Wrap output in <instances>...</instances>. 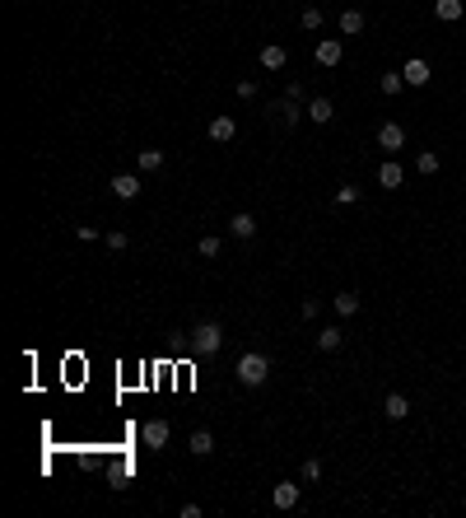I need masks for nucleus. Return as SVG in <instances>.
<instances>
[{
    "mask_svg": "<svg viewBox=\"0 0 466 518\" xmlns=\"http://www.w3.org/2000/svg\"><path fill=\"white\" fill-rule=\"evenodd\" d=\"M233 373H238V383H243V388H261V383L271 378V360L261 355V350H247Z\"/></svg>",
    "mask_w": 466,
    "mask_h": 518,
    "instance_id": "nucleus-1",
    "label": "nucleus"
},
{
    "mask_svg": "<svg viewBox=\"0 0 466 518\" xmlns=\"http://www.w3.org/2000/svg\"><path fill=\"white\" fill-rule=\"evenodd\" d=\"M224 346V327L220 322H196L191 327V355H220Z\"/></svg>",
    "mask_w": 466,
    "mask_h": 518,
    "instance_id": "nucleus-2",
    "label": "nucleus"
},
{
    "mask_svg": "<svg viewBox=\"0 0 466 518\" xmlns=\"http://www.w3.org/2000/svg\"><path fill=\"white\" fill-rule=\"evenodd\" d=\"M401 145H406V126H401V122H382V126H377V150L401 154Z\"/></svg>",
    "mask_w": 466,
    "mask_h": 518,
    "instance_id": "nucleus-3",
    "label": "nucleus"
},
{
    "mask_svg": "<svg viewBox=\"0 0 466 518\" xmlns=\"http://www.w3.org/2000/svg\"><path fill=\"white\" fill-rule=\"evenodd\" d=\"M341 57H345V47H341V38H322V43L312 47V61H317V66H341Z\"/></svg>",
    "mask_w": 466,
    "mask_h": 518,
    "instance_id": "nucleus-4",
    "label": "nucleus"
},
{
    "mask_svg": "<svg viewBox=\"0 0 466 518\" xmlns=\"http://www.w3.org/2000/svg\"><path fill=\"white\" fill-rule=\"evenodd\" d=\"M108 187H112V196H122V201H135V196H140V173H117Z\"/></svg>",
    "mask_w": 466,
    "mask_h": 518,
    "instance_id": "nucleus-5",
    "label": "nucleus"
},
{
    "mask_svg": "<svg viewBox=\"0 0 466 518\" xmlns=\"http://www.w3.org/2000/svg\"><path fill=\"white\" fill-rule=\"evenodd\" d=\"M168 420H144V429H140V439H144V449H164L168 444Z\"/></svg>",
    "mask_w": 466,
    "mask_h": 518,
    "instance_id": "nucleus-6",
    "label": "nucleus"
},
{
    "mask_svg": "<svg viewBox=\"0 0 466 518\" xmlns=\"http://www.w3.org/2000/svg\"><path fill=\"white\" fill-rule=\"evenodd\" d=\"M233 135H238V122H233V117H210V140H215V145H229V140H233Z\"/></svg>",
    "mask_w": 466,
    "mask_h": 518,
    "instance_id": "nucleus-7",
    "label": "nucleus"
},
{
    "mask_svg": "<svg viewBox=\"0 0 466 518\" xmlns=\"http://www.w3.org/2000/svg\"><path fill=\"white\" fill-rule=\"evenodd\" d=\"M299 495H303V490L294 481H280L275 490H271V505H275V509H294V505H299Z\"/></svg>",
    "mask_w": 466,
    "mask_h": 518,
    "instance_id": "nucleus-8",
    "label": "nucleus"
},
{
    "mask_svg": "<svg viewBox=\"0 0 466 518\" xmlns=\"http://www.w3.org/2000/svg\"><path fill=\"white\" fill-rule=\"evenodd\" d=\"M382 416H387V420H406V416H411V397H406V393H387Z\"/></svg>",
    "mask_w": 466,
    "mask_h": 518,
    "instance_id": "nucleus-9",
    "label": "nucleus"
},
{
    "mask_svg": "<svg viewBox=\"0 0 466 518\" xmlns=\"http://www.w3.org/2000/svg\"><path fill=\"white\" fill-rule=\"evenodd\" d=\"M303 113H308V122L326 126V122L336 117V103H331V98H308V108H303Z\"/></svg>",
    "mask_w": 466,
    "mask_h": 518,
    "instance_id": "nucleus-10",
    "label": "nucleus"
},
{
    "mask_svg": "<svg viewBox=\"0 0 466 518\" xmlns=\"http://www.w3.org/2000/svg\"><path fill=\"white\" fill-rule=\"evenodd\" d=\"M401 75H406V84H411V89H424V84H429V66H424L420 57L406 61V66H401Z\"/></svg>",
    "mask_w": 466,
    "mask_h": 518,
    "instance_id": "nucleus-11",
    "label": "nucleus"
},
{
    "mask_svg": "<svg viewBox=\"0 0 466 518\" xmlns=\"http://www.w3.org/2000/svg\"><path fill=\"white\" fill-rule=\"evenodd\" d=\"M187 449L196 453V458H210V453H215V434H210V429H191Z\"/></svg>",
    "mask_w": 466,
    "mask_h": 518,
    "instance_id": "nucleus-12",
    "label": "nucleus"
},
{
    "mask_svg": "<svg viewBox=\"0 0 466 518\" xmlns=\"http://www.w3.org/2000/svg\"><path fill=\"white\" fill-rule=\"evenodd\" d=\"M401 182H406V178H401V164H397V159H387V164L377 169V187H387V192H397Z\"/></svg>",
    "mask_w": 466,
    "mask_h": 518,
    "instance_id": "nucleus-13",
    "label": "nucleus"
},
{
    "mask_svg": "<svg viewBox=\"0 0 466 518\" xmlns=\"http://www.w3.org/2000/svg\"><path fill=\"white\" fill-rule=\"evenodd\" d=\"M261 66H266V70H285V66H289V52H285L280 43L261 47Z\"/></svg>",
    "mask_w": 466,
    "mask_h": 518,
    "instance_id": "nucleus-14",
    "label": "nucleus"
},
{
    "mask_svg": "<svg viewBox=\"0 0 466 518\" xmlns=\"http://www.w3.org/2000/svg\"><path fill=\"white\" fill-rule=\"evenodd\" d=\"M229 234H233V238H252V234H256V220H252L247 210H238V215L229 220Z\"/></svg>",
    "mask_w": 466,
    "mask_h": 518,
    "instance_id": "nucleus-15",
    "label": "nucleus"
},
{
    "mask_svg": "<svg viewBox=\"0 0 466 518\" xmlns=\"http://www.w3.org/2000/svg\"><path fill=\"white\" fill-rule=\"evenodd\" d=\"M331 308H336L341 317H355V313H359V294H355V290H341V294L331 299Z\"/></svg>",
    "mask_w": 466,
    "mask_h": 518,
    "instance_id": "nucleus-16",
    "label": "nucleus"
},
{
    "mask_svg": "<svg viewBox=\"0 0 466 518\" xmlns=\"http://www.w3.org/2000/svg\"><path fill=\"white\" fill-rule=\"evenodd\" d=\"M433 14H438L443 23H457L466 14V5H462V0H438V5H433Z\"/></svg>",
    "mask_w": 466,
    "mask_h": 518,
    "instance_id": "nucleus-17",
    "label": "nucleus"
},
{
    "mask_svg": "<svg viewBox=\"0 0 466 518\" xmlns=\"http://www.w3.org/2000/svg\"><path fill=\"white\" fill-rule=\"evenodd\" d=\"M341 33H345V38L364 33V10H341Z\"/></svg>",
    "mask_w": 466,
    "mask_h": 518,
    "instance_id": "nucleus-18",
    "label": "nucleus"
},
{
    "mask_svg": "<svg viewBox=\"0 0 466 518\" xmlns=\"http://www.w3.org/2000/svg\"><path fill=\"white\" fill-rule=\"evenodd\" d=\"M341 341H345L341 327H322V332H317V350H322V355L326 350H341Z\"/></svg>",
    "mask_w": 466,
    "mask_h": 518,
    "instance_id": "nucleus-19",
    "label": "nucleus"
},
{
    "mask_svg": "<svg viewBox=\"0 0 466 518\" xmlns=\"http://www.w3.org/2000/svg\"><path fill=\"white\" fill-rule=\"evenodd\" d=\"M164 169V150H140V173H159Z\"/></svg>",
    "mask_w": 466,
    "mask_h": 518,
    "instance_id": "nucleus-20",
    "label": "nucleus"
},
{
    "mask_svg": "<svg viewBox=\"0 0 466 518\" xmlns=\"http://www.w3.org/2000/svg\"><path fill=\"white\" fill-rule=\"evenodd\" d=\"M401 84H406V75H401V70H387V75L377 79V89L387 94V98H392V94H401Z\"/></svg>",
    "mask_w": 466,
    "mask_h": 518,
    "instance_id": "nucleus-21",
    "label": "nucleus"
},
{
    "mask_svg": "<svg viewBox=\"0 0 466 518\" xmlns=\"http://www.w3.org/2000/svg\"><path fill=\"white\" fill-rule=\"evenodd\" d=\"M415 169H420L424 178H433V173H438V154H433V150H420V154H415Z\"/></svg>",
    "mask_w": 466,
    "mask_h": 518,
    "instance_id": "nucleus-22",
    "label": "nucleus"
},
{
    "mask_svg": "<svg viewBox=\"0 0 466 518\" xmlns=\"http://www.w3.org/2000/svg\"><path fill=\"white\" fill-rule=\"evenodd\" d=\"M220 248H224V243H220V234H205V238L196 243V252H200V257H220Z\"/></svg>",
    "mask_w": 466,
    "mask_h": 518,
    "instance_id": "nucleus-23",
    "label": "nucleus"
},
{
    "mask_svg": "<svg viewBox=\"0 0 466 518\" xmlns=\"http://www.w3.org/2000/svg\"><path fill=\"white\" fill-rule=\"evenodd\" d=\"M336 201H341V205H355L359 201V187H355V182H341V187H336Z\"/></svg>",
    "mask_w": 466,
    "mask_h": 518,
    "instance_id": "nucleus-24",
    "label": "nucleus"
},
{
    "mask_svg": "<svg viewBox=\"0 0 466 518\" xmlns=\"http://www.w3.org/2000/svg\"><path fill=\"white\" fill-rule=\"evenodd\" d=\"M299 23H303V28H322V10H317V5H308V10L299 14Z\"/></svg>",
    "mask_w": 466,
    "mask_h": 518,
    "instance_id": "nucleus-25",
    "label": "nucleus"
},
{
    "mask_svg": "<svg viewBox=\"0 0 466 518\" xmlns=\"http://www.w3.org/2000/svg\"><path fill=\"white\" fill-rule=\"evenodd\" d=\"M317 476H322V462L308 458V462H303V481H317Z\"/></svg>",
    "mask_w": 466,
    "mask_h": 518,
    "instance_id": "nucleus-26",
    "label": "nucleus"
},
{
    "mask_svg": "<svg viewBox=\"0 0 466 518\" xmlns=\"http://www.w3.org/2000/svg\"><path fill=\"white\" fill-rule=\"evenodd\" d=\"M238 98H256V79H238Z\"/></svg>",
    "mask_w": 466,
    "mask_h": 518,
    "instance_id": "nucleus-27",
    "label": "nucleus"
},
{
    "mask_svg": "<svg viewBox=\"0 0 466 518\" xmlns=\"http://www.w3.org/2000/svg\"><path fill=\"white\" fill-rule=\"evenodd\" d=\"M285 98H289V103H303V84H299V79H289V89H285Z\"/></svg>",
    "mask_w": 466,
    "mask_h": 518,
    "instance_id": "nucleus-28",
    "label": "nucleus"
},
{
    "mask_svg": "<svg viewBox=\"0 0 466 518\" xmlns=\"http://www.w3.org/2000/svg\"><path fill=\"white\" fill-rule=\"evenodd\" d=\"M126 243H131V238H126V234H108V248H112V252H122Z\"/></svg>",
    "mask_w": 466,
    "mask_h": 518,
    "instance_id": "nucleus-29",
    "label": "nucleus"
}]
</instances>
